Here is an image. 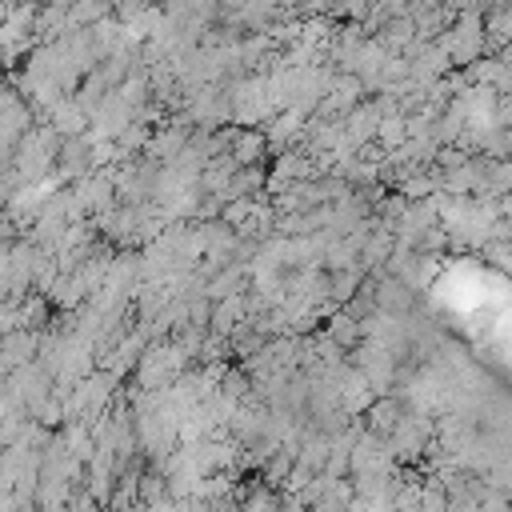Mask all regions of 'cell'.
<instances>
[{
  "label": "cell",
  "instance_id": "1",
  "mask_svg": "<svg viewBox=\"0 0 512 512\" xmlns=\"http://www.w3.org/2000/svg\"><path fill=\"white\" fill-rule=\"evenodd\" d=\"M44 120H48V128H52L60 140H72V136H84V132H88V116H84V108L76 104V96H60V100L44 112Z\"/></svg>",
  "mask_w": 512,
  "mask_h": 512
},
{
  "label": "cell",
  "instance_id": "2",
  "mask_svg": "<svg viewBox=\"0 0 512 512\" xmlns=\"http://www.w3.org/2000/svg\"><path fill=\"white\" fill-rule=\"evenodd\" d=\"M36 344H40V332H24V328L0 336V364H4V372L32 364L36 360Z\"/></svg>",
  "mask_w": 512,
  "mask_h": 512
},
{
  "label": "cell",
  "instance_id": "3",
  "mask_svg": "<svg viewBox=\"0 0 512 512\" xmlns=\"http://www.w3.org/2000/svg\"><path fill=\"white\" fill-rule=\"evenodd\" d=\"M400 412H404V404L388 392V396H376L368 408H364V432H372V436H384L388 440V432L396 428V420H400Z\"/></svg>",
  "mask_w": 512,
  "mask_h": 512
},
{
  "label": "cell",
  "instance_id": "4",
  "mask_svg": "<svg viewBox=\"0 0 512 512\" xmlns=\"http://www.w3.org/2000/svg\"><path fill=\"white\" fill-rule=\"evenodd\" d=\"M264 152H268V144H264V132L260 128H236V136L228 144V156H232L236 168H252Z\"/></svg>",
  "mask_w": 512,
  "mask_h": 512
},
{
  "label": "cell",
  "instance_id": "5",
  "mask_svg": "<svg viewBox=\"0 0 512 512\" xmlns=\"http://www.w3.org/2000/svg\"><path fill=\"white\" fill-rule=\"evenodd\" d=\"M324 336L336 344V348H344V352H352L356 344H360V324L344 312V308H336L332 316H328V328H324Z\"/></svg>",
  "mask_w": 512,
  "mask_h": 512
},
{
  "label": "cell",
  "instance_id": "6",
  "mask_svg": "<svg viewBox=\"0 0 512 512\" xmlns=\"http://www.w3.org/2000/svg\"><path fill=\"white\" fill-rule=\"evenodd\" d=\"M404 140H408V132H404V116H396V112H392V116H380V124H376V136H372V144H376V148H380V152L388 156V152H396V148H400Z\"/></svg>",
  "mask_w": 512,
  "mask_h": 512
},
{
  "label": "cell",
  "instance_id": "7",
  "mask_svg": "<svg viewBox=\"0 0 512 512\" xmlns=\"http://www.w3.org/2000/svg\"><path fill=\"white\" fill-rule=\"evenodd\" d=\"M144 512H176V500H168V496H164V500H156V504H148Z\"/></svg>",
  "mask_w": 512,
  "mask_h": 512
},
{
  "label": "cell",
  "instance_id": "8",
  "mask_svg": "<svg viewBox=\"0 0 512 512\" xmlns=\"http://www.w3.org/2000/svg\"><path fill=\"white\" fill-rule=\"evenodd\" d=\"M392 512H416V508H392Z\"/></svg>",
  "mask_w": 512,
  "mask_h": 512
}]
</instances>
